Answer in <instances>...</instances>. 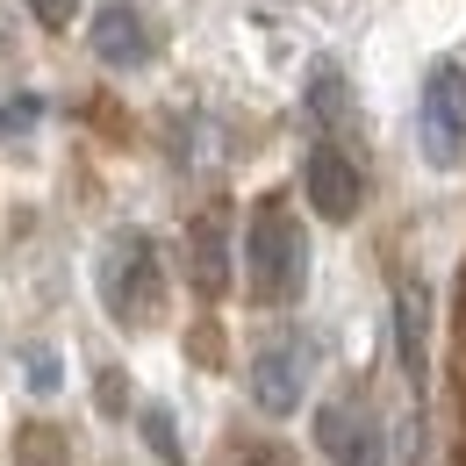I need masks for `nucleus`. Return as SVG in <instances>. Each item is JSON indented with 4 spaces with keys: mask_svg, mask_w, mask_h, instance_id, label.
<instances>
[{
    "mask_svg": "<svg viewBox=\"0 0 466 466\" xmlns=\"http://www.w3.org/2000/svg\"><path fill=\"white\" fill-rule=\"evenodd\" d=\"M101 409H122V373L116 366H101Z\"/></svg>",
    "mask_w": 466,
    "mask_h": 466,
    "instance_id": "nucleus-15",
    "label": "nucleus"
},
{
    "mask_svg": "<svg viewBox=\"0 0 466 466\" xmlns=\"http://www.w3.org/2000/svg\"><path fill=\"white\" fill-rule=\"evenodd\" d=\"M309 116H323V122L345 116V72L338 65H316L309 72Z\"/></svg>",
    "mask_w": 466,
    "mask_h": 466,
    "instance_id": "nucleus-10",
    "label": "nucleus"
},
{
    "mask_svg": "<svg viewBox=\"0 0 466 466\" xmlns=\"http://www.w3.org/2000/svg\"><path fill=\"white\" fill-rule=\"evenodd\" d=\"M0 122H7V129H29V122H36V101H7V116H0Z\"/></svg>",
    "mask_w": 466,
    "mask_h": 466,
    "instance_id": "nucleus-16",
    "label": "nucleus"
},
{
    "mask_svg": "<svg viewBox=\"0 0 466 466\" xmlns=\"http://www.w3.org/2000/svg\"><path fill=\"white\" fill-rule=\"evenodd\" d=\"M301 187H309V201H316V216H323V223H351V216H359V201H366V173H359V158L338 151V144H316V151H309Z\"/></svg>",
    "mask_w": 466,
    "mask_h": 466,
    "instance_id": "nucleus-5",
    "label": "nucleus"
},
{
    "mask_svg": "<svg viewBox=\"0 0 466 466\" xmlns=\"http://www.w3.org/2000/svg\"><path fill=\"white\" fill-rule=\"evenodd\" d=\"M187 273L201 294H223L230 288V216L208 201L194 223H187Z\"/></svg>",
    "mask_w": 466,
    "mask_h": 466,
    "instance_id": "nucleus-7",
    "label": "nucleus"
},
{
    "mask_svg": "<svg viewBox=\"0 0 466 466\" xmlns=\"http://www.w3.org/2000/svg\"><path fill=\"white\" fill-rule=\"evenodd\" d=\"M29 15H36L44 29H72V15H79V0H29Z\"/></svg>",
    "mask_w": 466,
    "mask_h": 466,
    "instance_id": "nucleus-14",
    "label": "nucleus"
},
{
    "mask_svg": "<svg viewBox=\"0 0 466 466\" xmlns=\"http://www.w3.org/2000/svg\"><path fill=\"white\" fill-rule=\"evenodd\" d=\"M101 301L122 330H144L166 316V266L144 230H116L101 244Z\"/></svg>",
    "mask_w": 466,
    "mask_h": 466,
    "instance_id": "nucleus-2",
    "label": "nucleus"
},
{
    "mask_svg": "<svg viewBox=\"0 0 466 466\" xmlns=\"http://www.w3.org/2000/svg\"><path fill=\"white\" fill-rule=\"evenodd\" d=\"M22 366H29V388H36V395H51V388H58V351H51V345H36Z\"/></svg>",
    "mask_w": 466,
    "mask_h": 466,
    "instance_id": "nucleus-13",
    "label": "nucleus"
},
{
    "mask_svg": "<svg viewBox=\"0 0 466 466\" xmlns=\"http://www.w3.org/2000/svg\"><path fill=\"white\" fill-rule=\"evenodd\" d=\"M301 280H309V244H301V223H294L280 201H266L244 230V288L258 309H294L301 301Z\"/></svg>",
    "mask_w": 466,
    "mask_h": 466,
    "instance_id": "nucleus-1",
    "label": "nucleus"
},
{
    "mask_svg": "<svg viewBox=\"0 0 466 466\" xmlns=\"http://www.w3.org/2000/svg\"><path fill=\"white\" fill-rule=\"evenodd\" d=\"M15 466H65V438L51 423H29L22 445H15Z\"/></svg>",
    "mask_w": 466,
    "mask_h": 466,
    "instance_id": "nucleus-12",
    "label": "nucleus"
},
{
    "mask_svg": "<svg viewBox=\"0 0 466 466\" xmlns=\"http://www.w3.org/2000/svg\"><path fill=\"white\" fill-rule=\"evenodd\" d=\"M309 366H316V345L301 330H280L273 345H258V359H251V402H258V416H294L301 395H309Z\"/></svg>",
    "mask_w": 466,
    "mask_h": 466,
    "instance_id": "nucleus-3",
    "label": "nucleus"
},
{
    "mask_svg": "<svg viewBox=\"0 0 466 466\" xmlns=\"http://www.w3.org/2000/svg\"><path fill=\"white\" fill-rule=\"evenodd\" d=\"M316 438H323V460L330 466H388V431L351 395H338V402L316 416Z\"/></svg>",
    "mask_w": 466,
    "mask_h": 466,
    "instance_id": "nucleus-6",
    "label": "nucleus"
},
{
    "mask_svg": "<svg viewBox=\"0 0 466 466\" xmlns=\"http://www.w3.org/2000/svg\"><path fill=\"white\" fill-rule=\"evenodd\" d=\"M423 158H438V166L466 158V72L460 65H438L423 79Z\"/></svg>",
    "mask_w": 466,
    "mask_h": 466,
    "instance_id": "nucleus-4",
    "label": "nucleus"
},
{
    "mask_svg": "<svg viewBox=\"0 0 466 466\" xmlns=\"http://www.w3.org/2000/svg\"><path fill=\"white\" fill-rule=\"evenodd\" d=\"M244 466H294V460H288V452H273V445H266V452H251Z\"/></svg>",
    "mask_w": 466,
    "mask_h": 466,
    "instance_id": "nucleus-17",
    "label": "nucleus"
},
{
    "mask_svg": "<svg viewBox=\"0 0 466 466\" xmlns=\"http://www.w3.org/2000/svg\"><path fill=\"white\" fill-rule=\"evenodd\" d=\"M395 345H402L409 380H423L431 373V280H416V273L395 280Z\"/></svg>",
    "mask_w": 466,
    "mask_h": 466,
    "instance_id": "nucleus-9",
    "label": "nucleus"
},
{
    "mask_svg": "<svg viewBox=\"0 0 466 466\" xmlns=\"http://www.w3.org/2000/svg\"><path fill=\"white\" fill-rule=\"evenodd\" d=\"M137 423H144V445L158 452V466H187V460H179V438H173V409H166V402H144V416H137Z\"/></svg>",
    "mask_w": 466,
    "mask_h": 466,
    "instance_id": "nucleus-11",
    "label": "nucleus"
},
{
    "mask_svg": "<svg viewBox=\"0 0 466 466\" xmlns=\"http://www.w3.org/2000/svg\"><path fill=\"white\" fill-rule=\"evenodd\" d=\"M86 44H94V58L129 72V65L151 58V29H144V15L129 7V0H108L101 15H94V29H86Z\"/></svg>",
    "mask_w": 466,
    "mask_h": 466,
    "instance_id": "nucleus-8",
    "label": "nucleus"
}]
</instances>
